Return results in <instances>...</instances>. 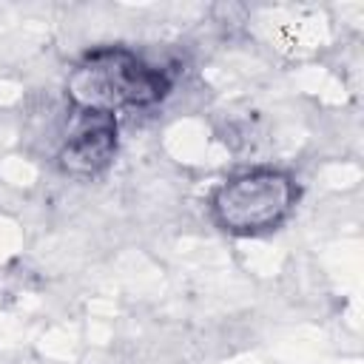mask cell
<instances>
[{"mask_svg": "<svg viewBox=\"0 0 364 364\" xmlns=\"http://www.w3.org/2000/svg\"><path fill=\"white\" fill-rule=\"evenodd\" d=\"M77 122L60 151V168L71 176L102 173L117 154V119L114 114L77 111Z\"/></svg>", "mask_w": 364, "mask_h": 364, "instance_id": "cell-3", "label": "cell"}, {"mask_svg": "<svg viewBox=\"0 0 364 364\" xmlns=\"http://www.w3.org/2000/svg\"><path fill=\"white\" fill-rule=\"evenodd\" d=\"M65 91L77 111L117 114L119 108L159 102L171 91V74L145 63L131 48L102 46L82 54L68 74Z\"/></svg>", "mask_w": 364, "mask_h": 364, "instance_id": "cell-1", "label": "cell"}, {"mask_svg": "<svg viewBox=\"0 0 364 364\" xmlns=\"http://www.w3.org/2000/svg\"><path fill=\"white\" fill-rule=\"evenodd\" d=\"M299 188L290 173L276 168H253L222 182L210 199L219 228L236 236H259L276 230L293 210Z\"/></svg>", "mask_w": 364, "mask_h": 364, "instance_id": "cell-2", "label": "cell"}]
</instances>
